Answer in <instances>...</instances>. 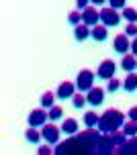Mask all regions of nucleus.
<instances>
[{"label": "nucleus", "mask_w": 137, "mask_h": 155, "mask_svg": "<svg viewBox=\"0 0 137 155\" xmlns=\"http://www.w3.org/2000/svg\"><path fill=\"white\" fill-rule=\"evenodd\" d=\"M123 90L129 92V94L137 92V74H135V71H129L127 78L123 80Z\"/></svg>", "instance_id": "f3484780"}, {"label": "nucleus", "mask_w": 137, "mask_h": 155, "mask_svg": "<svg viewBox=\"0 0 137 155\" xmlns=\"http://www.w3.org/2000/svg\"><path fill=\"white\" fill-rule=\"evenodd\" d=\"M94 151L96 153H102V155H108V153H115L117 151V145H115L113 137H111V133H102L96 141V145H94Z\"/></svg>", "instance_id": "20e7f679"}, {"label": "nucleus", "mask_w": 137, "mask_h": 155, "mask_svg": "<svg viewBox=\"0 0 137 155\" xmlns=\"http://www.w3.org/2000/svg\"><path fill=\"white\" fill-rule=\"evenodd\" d=\"M113 49L117 51V53H121V55L129 53V51H131L129 35H127V33H121V35H117V37H115V41H113Z\"/></svg>", "instance_id": "9d476101"}, {"label": "nucleus", "mask_w": 137, "mask_h": 155, "mask_svg": "<svg viewBox=\"0 0 137 155\" xmlns=\"http://www.w3.org/2000/svg\"><path fill=\"white\" fill-rule=\"evenodd\" d=\"M121 16H123V21H127V23H137V10H135V8H131V6L123 8Z\"/></svg>", "instance_id": "aec40b11"}, {"label": "nucleus", "mask_w": 137, "mask_h": 155, "mask_svg": "<svg viewBox=\"0 0 137 155\" xmlns=\"http://www.w3.org/2000/svg\"><path fill=\"white\" fill-rule=\"evenodd\" d=\"M78 131H80V124H78L76 118H63V123H61V133L63 135H70V137H74V135H78Z\"/></svg>", "instance_id": "ddd939ff"}, {"label": "nucleus", "mask_w": 137, "mask_h": 155, "mask_svg": "<svg viewBox=\"0 0 137 155\" xmlns=\"http://www.w3.org/2000/svg\"><path fill=\"white\" fill-rule=\"evenodd\" d=\"M123 131H125V135H127V137H135V135H137V120L127 118V120H125V124H123Z\"/></svg>", "instance_id": "412c9836"}, {"label": "nucleus", "mask_w": 137, "mask_h": 155, "mask_svg": "<svg viewBox=\"0 0 137 155\" xmlns=\"http://www.w3.org/2000/svg\"><path fill=\"white\" fill-rule=\"evenodd\" d=\"M127 118H133V120H137V106H131L129 112H127Z\"/></svg>", "instance_id": "2f4dec72"}, {"label": "nucleus", "mask_w": 137, "mask_h": 155, "mask_svg": "<svg viewBox=\"0 0 137 155\" xmlns=\"http://www.w3.org/2000/svg\"><path fill=\"white\" fill-rule=\"evenodd\" d=\"M41 133H43V141L49 143V145H57L60 143V135H61V127H55L53 120L47 123L45 127H41Z\"/></svg>", "instance_id": "423d86ee"}, {"label": "nucleus", "mask_w": 137, "mask_h": 155, "mask_svg": "<svg viewBox=\"0 0 137 155\" xmlns=\"http://www.w3.org/2000/svg\"><path fill=\"white\" fill-rule=\"evenodd\" d=\"M61 116H63V108H61V106L55 104V106L49 108V120H60Z\"/></svg>", "instance_id": "bb28decb"}, {"label": "nucleus", "mask_w": 137, "mask_h": 155, "mask_svg": "<svg viewBox=\"0 0 137 155\" xmlns=\"http://www.w3.org/2000/svg\"><path fill=\"white\" fill-rule=\"evenodd\" d=\"M88 37H92V27H88V25H84V23L74 27V39H76L78 43L86 41Z\"/></svg>", "instance_id": "4468645a"}, {"label": "nucleus", "mask_w": 137, "mask_h": 155, "mask_svg": "<svg viewBox=\"0 0 137 155\" xmlns=\"http://www.w3.org/2000/svg\"><path fill=\"white\" fill-rule=\"evenodd\" d=\"M27 123H29V127H37V129H41V127H45L47 123H49V110L47 108H35L31 110L29 116H27Z\"/></svg>", "instance_id": "f03ea898"}, {"label": "nucleus", "mask_w": 137, "mask_h": 155, "mask_svg": "<svg viewBox=\"0 0 137 155\" xmlns=\"http://www.w3.org/2000/svg\"><path fill=\"white\" fill-rule=\"evenodd\" d=\"M82 23L88 25V27H94V25L100 23V12L96 10L94 4H90L88 8H84V10H82Z\"/></svg>", "instance_id": "9b49d317"}, {"label": "nucleus", "mask_w": 137, "mask_h": 155, "mask_svg": "<svg viewBox=\"0 0 137 155\" xmlns=\"http://www.w3.org/2000/svg\"><path fill=\"white\" fill-rule=\"evenodd\" d=\"M37 153L39 155H51V153H55V151H51V145H49V143H45V145H41V147H39Z\"/></svg>", "instance_id": "c756f323"}, {"label": "nucleus", "mask_w": 137, "mask_h": 155, "mask_svg": "<svg viewBox=\"0 0 137 155\" xmlns=\"http://www.w3.org/2000/svg\"><path fill=\"white\" fill-rule=\"evenodd\" d=\"M94 78H96V74H92L90 70H80L76 76V88L78 92H88L92 86H94Z\"/></svg>", "instance_id": "7ed1b4c3"}, {"label": "nucleus", "mask_w": 137, "mask_h": 155, "mask_svg": "<svg viewBox=\"0 0 137 155\" xmlns=\"http://www.w3.org/2000/svg\"><path fill=\"white\" fill-rule=\"evenodd\" d=\"M55 98H57V94H53V92H43L41 94V106H43V108H51V106H55Z\"/></svg>", "instance_id": "6ab92c4d"}, {"label": "nucleus", "mask_w": 137, "mask_h": 155, "mask_svg": "<svg viewBox=\"0 0 137 155\" xmlns=\"http://www.w3.org/2000/svg\"><path fill=\"white\" fill-rule=\"evenodd\" d=\"M121 18L123 16L119 15V10L117 8H111V6H107V8H100V23L104 25V27H117V25L121 23Z\"/></svg>", "instance_id": "39448f33"}, {"label": "nucleus", "mask_w": 137, "mask_h": 155, "mask_svg": "<svg viewBox=\"0 0 137 155\" xmlns=\"http://www.w3.org/2000/svg\"><path fill=\"white\" fill-rule=\"evenodd\" d=\"M107 37H108V27H104V25L100 23V25H94L92 27V39L94 41H107Z\"/></svg>", "instance_id": "a211bd4d"}, {"label": "nucleus", "mask_w": 137, "mask_h": 155, "mask_svg": "<svg viewBox=\"0 0 137 155\" xmlns=\"http://www.w3.org/2000/svg\"><path fill=\"white\" fill-rule=\"evenodd\" d=\"M111 137H113V141H115V145L119 147V145H123V143H127V135H125V131L123 129H117V131H111Z\"/></svg>", "instance_id": "4be33fe9"}, {"label": "nucleus", "mask_w": 137, "mask_h": 155, "mask_svg": "<svg viewBox=\"0 0 137 155\" xmlns=\"http://www.w3.org/2000/svg\"><path fill=\"white\" fill-rule=\"evenodd\" d=\"M76 82H61L60 86H57V90H55V94H57V98L60 100H72V96L76 94Z\"/></svg>", "instance_id": "1a4fd4ad"}, {"label": "nucleus", "mask_w": 137, "mask_h": 155, "mask_svg": "<svg viewBox=\"0 0 137 155\" xmlns=\"http://www.w3.org/2000/svg\"><path fill=\"white\" fill-rule=\"evenodd\" d=\"M90 4H92L90 0H76V10H80V12H82L84 8H88Z\"/></svg>", "instance_id": "7c9ffc66"}, {"label": "nucleus", "mask_w": 137, "mask_h": 155, "mask_svg": "<svg viewBox=\"0 0 137 155\" xmlns=\"http://www.w3.org/2000/svg\"><path fill=\"white\" fill-rule=\"evenodd\" d=\"M115 153H119V155H137V135L135 137H129L127 143L119 145Z\"/></svg>", "instance_id": "f8f14e48"}, {"label": "nucleus", "mask_w": 137, "mask_h": 155, "mask_svg": "<svg viewBox=\"0 0 137 155\" xmlns=\"http://www.w3.org/2000/svg\"><path fill=\"white\" fill-rule=\"evenodd\" d=\"M68 23L72 27H78V25H82V12L80 10H74V12H70L68 15Z\"/></svg>", "instance_id": "393cba45"}, {"label": "nucleus", "mask_w": 137, "mask_h": 155, "mask_svg": "<svg viewBox=\"0 0 137 155\" xmlns=\"http://www.w3.org/2000/svg\"><path fill=\"white\" fill-rule=\"evenodd\" d=\"M125 114H123L121 110H115V108H108L104 110L98 118V131L100 133H111V131H117V129H123V124H125Z\"/></svg>", "instance_id": "f257e3e1"}, {"label": "nucleus", "mask_w": 137, "mask_h": 155, "mask_svg": "<svg viewBox=\"0 0 137 155\" xmlns=\"http://www.w3.org/2000/svg\"><path fill=\"white\" fill-rule=\"evenodd\" d=\"M98 118L100 116L96 114V112L88 110V112L84 114V127H96V124H98Z\"/></svg>", "instance_id": "5701e85b"}, {"label": "nucleus", "mask_w": 137, "mask_h": 155, "mask_svg": "<svg viewBox=\"0 0 137 155\" xmlns=\"http://www.w3.org/2000/svg\"><path fill=\"white\" fill-rule=\"evenodd\" d=\"M104 88H100V86H92L90 90L86 92V100H88V104H90L92 108H96V106H100L102 102H104Z\"/></svg>", "instance_id": "6e6552de"}, {"label": "nucleus", "mask_w": 137, "mask_h": 155, "mask_svg": "<svg viewBox=\"0 0 137 155\" xmlns=\"http://www.w3.org/2000/svg\"><path fill=\"white\" fill-rule=\"evenodd\" d=\"M121 88H123V82L117 80V78H111L107 82V92H117V90H121Z\"/></svg>", "instance_id": "a878e982"}, {"label": "nucleus", "mask_w": 137, "mask_h": 155, "mask_svg": "<svg viewBox=\"0 0 137 155\" xmlns=\"http://www.w3.org/2000/svg\"><path fill=\"white\" fill-rule=\"evenodd\" d=\"M72 104H74V108H84V104H88V100H86V96H84V92H78L72 96Z\"/></svg>", "instance_id": "b1692460"}, {"label": "nucleus", "mask_w": 137, "mask_h": 155, "mask_svg": "<svg viewBox=\"0 0 137 155\" xmlns=\"http://www.w3.org/2000/svg\"><path fill=\"white\" fill-rule=\"evenodd\" d=\"M131 53L137 55V37H133V41H131Z\"/></svg>", "instance_id": "473e14b6"}, {"label": "nucleus", "mask_w": 137, "mask_h": 155, "mask_svg": "<svg viewBox=\"0 0 137 155\" xmlns=\"http://www.w3.org/2000/svg\"><path fill=\"white\" fill-rule=\"evenodd\" d=\"M92 4H94V6H102V4H107L108 0H90Z\"/></svg>", "instance_id": "72a5a7b5"}, {"label": "nucleus", "mask_w": 137, "mask_h": 155, "mask_svg": "<svg viewBox=\"0 0 137 155\" xmlns=\"http://www.w3.org/2000/svg\"><path fill=\"white\" fill-rule=\"evenodd\" d=\"M125 33H127L129 37H137V23H127V27H125Z\"/></svg>", "instance_id": "c85d7f7f"}, {"label": "nucleus", "mask_w": 137, "mask_h": 155, "mask_svg": "<svg viewBox=\"0 0 137 155\" xmlns=\"http://www.w3.org/2000/svg\"><path fill=\"white\" fill-rule=\"evenodd\" d=\"M115 71H117V63H115L113 59H104V61H100L98 70H96V76H98L100 80L108 82L111 78H115Z\"/></svg>", "instance_id": "0eeeda50"}, {"label": "nucleus", "mask_w": 137, "mask_h": 155, "mask_svg": "<svg viewBox=\"0 0 137 155\" xmlns=\"http://www.w3.org/2000/svg\"><path fill=\"white\" fill-rule=\"evenodd\" d=\"M111 8H117V10H123V8L127 6V0H108L107 2Z\"/></svg>", "instance_id": "cd10ccee"}, {"label": "nucleus", "mask_w": 137, "mask_h": 155, "mask_svg": "<svg viewBox=\"0 0 137 155\" xmlns=\"http://www.w3.org/2000/svg\"><path fill=\"white\" fill-rule=\"evenodd\" d=\"M121 70H125L127 74H129V71H135V70H137V55H133L131 51L123 55V59H121Z\"/></svg>", "instance_id": "dca6fc26"}, {"label": "nucleus", "mask_w": 137, "mask_h": 155, "mask_svg": "<svg viewBox=\"0 0 137 155\" xmlns=\"http://www.w3.org/2000/svg\"><path fill=\"white\" fill-rule=\"evenodd\" d=\"M25 139H27V143H31V145H39V143L43 141V133H41V129H37V127H29L27 133H25Z\"/></svg>", "instance_id": "2eb2a0df"}]
</instances>
